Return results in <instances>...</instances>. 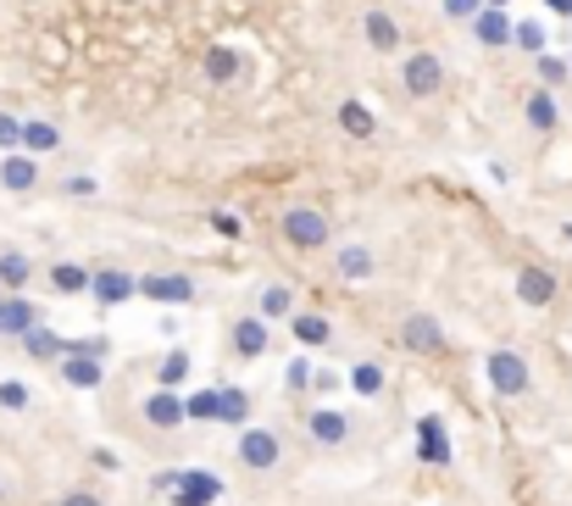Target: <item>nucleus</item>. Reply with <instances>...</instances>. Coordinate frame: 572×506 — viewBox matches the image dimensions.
I'll list each match as a JSON object with an SVG mask.
<instances>
[{
    "instance_id": "nucleus-15",
    "label": "nucleus",
    "mask_w": 572,
    "mask_h": 506,
    "mask_svg": "<svg viewBox=\"0 0 572 506\" xmlns=\"http://www.w3.org/2000/svg\"><path fill=\"white\" fill-rule=\"evenodd\" d=\"M233 351L262 356L267 351V317H240V324H233Z\"/></svg>"
},
{
    "instance_id": "nucleus-8",
    "label": "nucleus",
    "mask_w": 572,
    "mask_h": 506,
    "mask_svg": "<svg viewBox=\"0 0 572 506\" xmlns=\"http://www.w3.org/2000/svg\"><path fill=\"white\" fill-rule=\"evenodd\" d=\"M89 295H94V301H101V306H123V301H134V295H139V279H128V273L106 267V273H94V284H89Z\"/></svg>"
},
{
    "instance_id": "nucleus-16",
    "label": "nucleus",
    "mask_w": 572,
    "mask_h": 506,
    "mask_svg": "<svg viewBox=\"0 0 572 506\" xmlns=\"http://www.w3.org/2000/svg\"><path fill=\"white\" fill-rule=\"evenodd\" d=\"M34 178H39V167H34V156H12L7 151V162H0V184H7V190H34Z\"/></svg>"
},
{
    "instance_id": "nucleus-41",
    "label": "nucleus",
    "mask_w": 572,
    "mask_h": 506,
    "mask_svg": "<svg viewBox=\"0 0 572 506\" xmlns=\"http://www.w3.org/2000/svg\"><path fill=\"white\" fill-rule=\"evenodd\" d=\"M545 7H550L556 17H572V0H545Z\"/></svg>"
},
{
    "instance_id": "nucleus-21",
    "label": "nucleus",
    "mask_w": 572,
    "mask_h": 506,
    "mask_svg": "<svg viewBox=\"0 0 572 506\" xmlns=\"http://www.w3.org/2000/svg\"><path fill=\"white\" fill-rule=\"evenodd\" d=\"M295 340L301 345H328L333 340V324H328L322 312H306V317H295Z\"/></svg>"
},
{
    "instance_id": "nucleus-22",
    "label": "nucleus",
    "mask_w": 572,
    "mask_h": 506,
    "mask_svg": "<svg viewBox=\"0 0 572 506\" xmlns=\"http://www.w3.org/2000/svg\"><path fill=\"white\" fill-rule=\"evenodd\" d=\"M351 434V423L340 418V412H317V418H312V440L317 445H340Z\"/></svg>"
},
{
    "instance_id": "nucleus-17",
    "label": "nucleus",
    "mask_w": 572,
    "mask_h": 506,
    "mask_svg": "<svg viewBox=\"0 0 572 506\" xmlns=\"http://www.w3.org/2000/svg\"><path fill=\"white\" fill-rule=\"evenodd\" d=\"M522 112H529V128H539V134H550V128L561 123V106H556V96H550V89H534V96H529V106H522Z\"/></svg>"
},
{
    "instance_id": "nucleus-2",
    "label": "nucleus",
    "mask_w": 572,
    "mask_h": 506,
    "mask_svg": "<svg viewBox=\"0 0 572 506\" xmlns=\"http://www.w3.org/2000/svg\"><path fill=\"white\" fill-rule=\"evenodd\" d=\"M401 84H406V96H440V84H445V62L434 51H411L406 67H401Z\"/></svg>"
},
{
    "instance_id": "nucleus-34",
    "label": "nucleus",
    "mask_w": 572,
    "mask_h": 506,
    "mask_svg": "<svg viewBox=\"0 0 572 506\" xmlns=\"http://www.w3.org/2000/svg\"><path fill=\"white\" fill-rule=\"evenodd\" d=\"M106 351H112V340H106V334H84V340H67V356H101V362H106Z\"/></svg>"
},
{
    "instance_id": "nucleus-38",
    "label": "nucleus",
    "mask_w": 572,
    "mask_h": 506,
    "mask_svg": "<svg viewBox=\"0 0 572 506\" xmlns=\"http://www.w3.org/2000/svg\"><path fill=\"white\" fill-rule=\"evenodd\" d=\"M12 146H23V123L12 112H0V151H12Z\"/></svg>"
},
{
    "instance_id": "nucleus-36",
    "label": "nucleus",
    "mask_w": 572,
    "mask_h": 506,
    "mask_svg": "<svg viewBox=\"0 0 572 506\" xmlns=\"http://www.w3.org/2000/svg\"><path fill=\"white\" fill-rule=\"evenodd\" d=\"M0 406H7V412H23V406H28V384H23V379H7V384H0Z\"/></svg>"
},
{
    "instance_id": "nucleus-13",
    "label": "nucleus",
    "mask_w": 572,
    "mask_h": 506,
    "mask_svg": "<svg viewBox=\"0 0 572 506\" xmlns=\"http://www.w3.org/2000/svg\"><path fill=\"white\" fill-rule=\"evenodd\" d=\"M406 345L411 351H445V329L428 312H417V317H406Z\"/></svg>"
},
{
    "instance_id": "nucleus-26",
    "label": "nucleus",
    "mask_w": 572,
    "mask_h": 506,
    "mask_svg": "<svg viewBox=\"0 0 572 506\" xmlns=\"http://www.w3.org/2000/svg\"><path fill=\"white\" fill-rule=\"evenodd\" d=\"M51 284H56L62 295H78V290H89L94 279H89V273H84L78 262H62V267H51Z\"/></svg>"
},
{
    "instance_id": "nucleus-28",
    "label": "nucleus",
    "mask_w": 572,
    "mask_h": 506,
    "mask_svg": "<svg viewBox=\"0 0 572 506\" xmlns=\"http://www.w3.org/2000/svg\"><path fill=\"white\" fill-rule=\"evenodd\" d=\"M545 39H550V28L545 23H517V51H529V56H545Z\"/></svg>"
},
{
    "instance_id": "nucleus-4",
    "label": "nucleus",
    "mask_w": 572,
    "mask_h": 506,
    "mask_svg": "<svg viewBox=\"0 0 572 506\" xmlns=\"http://www.w3.org/2000/svg\"><path fill=\"white\" fill-rule=\"evenodd\" d=\"M139 295H145V301H167V306H189V301H195V284L178 279V273H145V279H139Z\"/></svg>"
},
{
    "instance_id": "nucleus-31",
    "label": "nucleus",
    "mask_w": 572,
    "mask_h": 506,
    "mask_svg": "<svg viewBox=\"0 0 572 506\" xmlns=\"http://www.w3.org/2000/svg\"><path fill=\"white\" fill-rule=\"evenodd\" d=\"M351 390H356V395H378V390H384V367H378V362H361L356 374H351Z\"/></svg>"
},
{
    "instance_id": "nucleus-11",
    "label": "nucleus",
    "mask_w": 572,
    "mask_h": 506,
    "mask_svg": "<svg viewBox=\"0 0 572 506\" xmlns=\"http://www.w3.org/2000/svg\"><path fill=\"white\" fill-rule=\"evenodd\" d=\"M145 418H151L156 429H178V423L189 418V412H183V401H178V390H167V384H162V390H156V395L145 401Z\"/></svg>"
},
{
    "instance_id": "nucleus-18",
    "label": "nucleus",
    "mask_w": 572,
    "mask_h": 506,
    "mask_svg": "<svg viewBox=\"0 0 572 506\" xmlns=\"http://www.w3.org/2000/svg\"><path fill=\"white\" fill-rule=\"evenodd\" d=\"M23 351H28V356H39V362H56V356H67V340H62V334H51V329H39V324H34V329L23 334Z\"/></svg>"
},
{
    "instance_id": "nucleus-25",
    "label": "nucleus",
    "mask_w": 572,
    "mask_h": 506,
    "mask_svg": "<svg viewBox=\"0 0 572 506\" xmlns=\"http://www.w3.org/2000/svg\"><path fill=\"white\" fill-rule=\"evenodd\" d=\"M23 146L39 156V151H56L62 134H56V123H23Z\"/></svg>"
},
{
    "instance_id": "nucleus-20",
    "label": "nucleus",
    "mask_w": 572,
    "mask_h": 506,
    "mask_svg": "<svg viewBox=\"0 0 572 506\" xmlns=\"http://www.w3.org/2000/svg\"><path fill=\"white\" fill-rule=\"evenodd\" d=\"M206 78L212 84H233V78H240V56H233L228 45H212V51H206Z\"/></svg>"
},
{
    "instance_id": "nucleus-12",
    "label": "nucleus",
    "mask_w": 572,
    "mask_h": 506,
    "mask_svg": "<svg viewBox=\"0 0 572 506\" xmlns=\"http://www.w3.org/2000/svg\"><path fill=\"white\" fill-rule=\"evenodd\" d=\"M361 34H367L372 51H401V23L390 12H367L361 17Z\"/></svg>"
},
{
    "instance_id": "nucleus-3",
    "label": "nucleus",
    "mask_w": 572,
    "mask_h": 506,
    "mask_svg": "<svg viewBox=\"0 0 572 506\" xmlns=\"http://www.w3.org/2000/svg\"><path fill=\"white\" fill-rule=\"evenodd\" d=\"M490 384L500 395H522V390H529V362H522L517 351H495L490 356Z\"/></svg>"
},
{
    "instance_id": "nucleus-39",
    "label": "nucleus",
    "mask_w": 572,
    "mask_h": 506,
    "mask_svg": "<svg viewBox=\"0 0 572 506\" xmlns=\"http://www.w3.org/2000/svg\"><path fill=\"white\" fill-rule=\"evenodd\" d=\"M212 228H217L223 240H240V235H245V223H240V217H228V212H212Z\"/></svg>"
},
{
    "instance_id": "nucleus-27",
    "label": "nucleus",
    "mask_w": 572,
    "mask_h": 506,
    "mask_svg": "<svg viewBox=\"0 0 572 506\" xmlns=\"http://www.w3.org/2000/svg\"><path fill=\"white\" fill-rule=\"evenodd\" d=\"M28 273H34V267H28L23 251H7V256H0V284H7V290H23Z\"/></svg>"
},
{
    "instance_id": "nucleus-35",
    "label": "nucleus",
    "mask_w": 572,
    "mask_h": 506,
    "mask_svg": "<svg viewBox=\"0 0 572 506\" xmlns=\"http://www.w3.org/2000/svg\"><path fill=\"white\" fill-rule=\"evenodd\" d=\"M539 78H545V89H556V84L572 78V62H561V56H539Z\"/></svg>"
},
{
    "instance_id": "nucleus-14",
    "label": "nucleus",
    "mask_w": 572,
    "mask_h": 506,
    "mask_svg": "<svg viewBox=\"0 0 572 506\" xmlns=\"http://www.w3.org/2000/svg\"><path fill=\"white\" fill-rule=\"evenodd\" d=\"M101 374H106L101 356H67V362H62V379H67L73 390H94V384H101Z\"/></svg>"
},
{
    "instance_id": "nucleus-40",
    "label": "nucleus",
    "mask_w": 572,
    "mask_h": 506,
    "mask_svg": "<svg viewBox=\"0 0 572 506\" xmlns=\"http://www.w3.org/2000/svg\"><path fill=\"white\" fill-rule=\"evenodd\" d=\"M62 506H101V495H84V490H73V495H62Z\"/></svg>"
},
{
    "instance_id": "nucleus-44",
    "label": "nucleus",
    "mask_w": 572,
    "mask_h": 506,
    "mask_svg": "<svg viewBox=\"0 0 572 506\" xmlns=\"http://www.w3.org/2000/svg\"><path fill=\"white\" fill-rule=\"evenodd\" d=\"M567 62H572V56H567Z\"/></svg>"
},
{
    "instance_id": "nucleus-19",
    "label": "nucleus",
    "mask_w": 572,
    "mask_h": 506,
    "mask_svg": "<svg viewBox=\"0 0 572 506\" xmlns=\"http://www.w3.org/2000/svg\"><path fill=\"white\" fill-rule=\"evenodd\" d=\"M417 434H422V456H428V463H450V440H445L440 418H422Z\"/></svg>"
},
{
    "instance_id": "nucleus-9",
    "label": "nucleus",
    "mask_w": 572,
    "mask_h": 506,
    "mask_svg": "<svg viewBox=\"0 0 572 506\" xmlns=\"http://www.w3.org/2000/svg\"><path fill=\"white\" fill-rule=\"evenodd\" d=\"M34 324H39V317H34V301H23V295H0V334H7V340H23Z\"/></svg>"
},
{
    "instance_id": "nucleus-24",
    "label": "nucleus",
    "mask_w": 572,
    "mask_h": 506,
    "mask_svg": "<svg viewBox=\"0 0 572 506\" xmlns=\"http://www.w3.org/2000/svg\"><path fill=\"white\" fill-rule=\"evenodd\" d=\"M251 418V395L245 390H228L223 384V401H217V423H245Z\"/></svg>"
},
{
    "instance_id": "nucleus-42",
    "label": "nucleus",
    "mask_w": 572,
    "mask_h": 506,
    "mask_svg": "<svg viewBox=\"0 0 572 506\" xmlns=\"http://www.w3.org/2000/svg\"><path fill=\"white\" fill-rule=\"evenodd\" d=\"M484 7H506V0H484Z\"/></svg>"
},
{
    "instance_id": "nucleus-29",
    "label": "nucleus",
    "mask_w": 572,
    "mask_h": 506,
    "mask_svg": "<svg viewBox=\"0 0 572 506\" xmlns=\"http://www.w3.org/2000/svg\"><path fill=\"white\" fill-rule=\"evenodd\" d=\"M183 379H189V351H167V356H162V374H156V384L178 390Z\"/></svg>"
},
{
    "instance_id": "nucleus-23",
    "label": "nucleus",
    "mask_w": 572,
    "mask_h": 506,
    "mask_svg": "<svg viewBox=\"0 0 572 506\" xmlns=\"http://www.w3.org/2000/svg\"><path fill=\"white\" fill-rule=\"evenodd\" d=\"M340 128L351 134V140H367V134H372L378 123H372V112H367L361 101H345V106H340Z\"/></svg>"
},
{
    "instance_id": "nucleus-5",
    "label": "nucleus",
    "mask_w": 572,
    "mask_h": 506,
    "mask_svg": "<svg viewBox=\"0 0 572 506\" xmlns=\"http://www.w3.org/2000/svg\"><path fill=\"white\" fill-rule=\"evenodd\" d=\"M217 495H223V479H217V473L189 468V473L178 479V490H173V506H212Z\"/></svg>"
},
{
    "instance_id": "nucleus-37",
    "label": "nucleus",
    "mask_w": 572,
    "mask_h": 506,
    "mask_svg": "<svg viewBox=\"0 0 572 506\" xmlns=\"http://www.w3.org/2000/svg\"><path fill=\"white\" fill-rule=\"evenodd\" d=\"M440 7H445V17H456V23H472V17L484 12V0H440Z\"/></svg>"
},
{
    "instance_id": "nucleus-10",
    "label": "nucleus",
    "mask_w": 572,
    "mask_h": 506,
    "mask_svg": "<svg viewBox=\"0 0 572 506\" xmlns=\"http://www.w3.org/2000/svg\"><path fill=\"white\" fill-rule=\"evenodd\" d=\"M240 456H245V468H272L278 463V434L272 429H245L240 434Z\"/></svg>"
},
{
    "instance_id": "nucleus-33",
    "label": "nucleus",
    "mask_w": 572,
    "mask_h": 506,
    "mask_svg": "<svg viewBox=\"0 0 572 506\" xmlns=\"http://www.w3.org/2000/svg\"><path fill=\"white\" fill-rule=\"evenodd\" d=\"M217 401H223V390H201V395L183 401V412H189L195 423H206V418H217Z\"/></svg>"
},
{
    "instance_id": "nucleus-1",
    "label": "nucleus",
    "mask_w": 572,
    "mask_h": 506,
    "mask_svg": "<svg viewBox=\"0 0 572 506\" xmlns=\"http://www.w3.org/2000/svg\"><path fill=\"white\" fill-rule=\"evenodd\" d=\"M283 240L301 245V251H322L328 245V217L317 206H290L283 212Z\"/></svg>"
},
{
    "instance_id": "nucleus-30",
    "label": "nucleus",
    "mask_w": 572,
    "mask_h": 506,
    "mask_svg": "<svg viewBox=\"0 0 572 506\" xmlns=\"http://www.w3.org/2000/svg\"><path fill=\"white\" fill-rule=\"evenodd\" d=\"M340 273H345V279H367V273H372V251L367 245H345L340 251Z\"/></svg>"
},
{
    "instance_id": "nucleus-43",
    "label": "nucleus",
    "mask_w": 572,
    "mask_h": 506,
    "mask_svg": "<svg viewBox=\"0 0 572 506\" xmlns=\"http://www.w3.org/2000/svg\"><path fill=\"white\" fill-rule=\"evenodd\" d=\"M561 235H567V240H572V223H567V228H561Z\"/></svg>"
},
{
    "instance_id": "nucleus-32",
    "label": "nucleus",
    "mask_w": 572,
    "mask_h": 506,
    "mask_svg": "<svg viewBox=\"0 0 572 506\" xmlns=\"http://www.w3.org/2000/svg\"><path fill=\"white\" fill-rule=\"evenodd\" d=\"M290 306H295V295L283 290V284H267V290H262V317H267V324H272V317H283Z\"/></svg>"
},
{
    "instance_id": "nucleus-7",
    "label": "nucleus",
    "mask_w": 572,
    "mask_h": 506,
    "mask_svg": "<svg viewBox=\"0 0 572 506\" xmlns=\"http://www.w3.org/2000/svg\"><path fill=\"white\" fill-rule=\"evenodd\" d=\"M517 301L522 306H550L556 301V273L550 267H522L517 273Z\"/></svg>"
},
{
    "instance_id": "nucleus-6",
    "label": "nucleus",
    "mask_w": 572,
    "mask_h": 506,
    "mask_svg": "<svg viewBox=\"0 0 572 506\" xmlns=\"http://www.w3.org/2000/svg\"><path fill=\"white\" fill-rule=\"evenodd\" d=\"M472 39L500 51V45H517V23L506 17V7H484L479 17H472Z\"/></svg>"
}]
</instances>
